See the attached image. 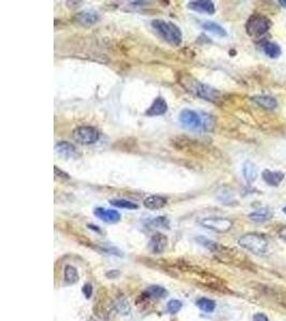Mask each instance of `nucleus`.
<instances>
[{
	"label": "nucleus",
	"mask_w": 286,
	"mask_h": 321,
	"mask_svg": "<svg viewBox=\"0 0 286 321\" xmlns=\"http://www.w3.org/2000/svg\"><path fill=\"white\" fill-rule=\"evenodd\" d=\"M180 84L186 89V91L193 93L203 100L212 103H217L221 100V92L219 90L199 82L189 75H183L180 79Z\"/></svg>",
	"instance_id": "nucleus-1"
},
{
	"label": "nucleus",
	"mask_w": 286,
	"mask_h": 321,
	"mask_svg": "<svg viewBox=\"0 0 286 321\" xmlns=\"http://www.w3.org/2000/svg\"><path fill=\"white\" fill-rule=\"evenodd\" d=\"M151 27L154 30L173 46H179L182 43V32L178 26L172 22L163 20H154L151 22Z\"/></svg>",
	"instance_id": "nucleus-2"
},
{
	"label": "nucleus",
	"mask_w": 286,
	"mask_h": 321,
	"mask_svg": "<svg viewBox=\"0 0 286 321\" xmlns=\"http://www.w3.org/2000/svg\"><path fill=\"white\" fill-rule=\"evenodd\" d=\"M179 121L184 128L194 131H208L213 127V120L209 115H202L191 110H183L179 115Z\"/></svg>",
	"instance_id": "nucleus-3"
},
{
	"label": "nucleus",
	"mask_w": 286,
	"mask_h": 321,
	"mask_svg": "<svg viewBox=\"0 0 286 321\" xmlns=\"http://www.w3.org/2000/svg\"><path fill=\"white\" fill-rule=\"evenodd\" d=\"M238 244L255 255H264L268 249V240L260 234H247L240 237Z\"/></svg>",
	"instance_id": "nucleus-4"
},
{
	"label": "nucleus",
	"mask_w": 286,
	"mask_h": 321,
	"mask_svg": "<svg viewBox=\"0 0 286 321\" xmlns=\"http://www.w3.org/2000/svg\"><path fill=\"white\" fill-rule=\"evenodd\" d=\"M270 27L271 22L268 17L261 14H254L248 20L246 29L250 37L258 39L269 31Z\"/></svg>",
	"instance_id": "nucleus-5"
},
{
	"label": "nucleus",
	"mask_w": 286,
	"mask_h": 321,
	"mask_svg": "<svg viewBox=\"0 0 286 321\" xmlns=\"http://www.w3.org/2000/svg\"><path fill=\"white\" fill-rule=\"evenodd\" d=\"M73 138L82 145H92L100 138V132L94 127L82 126L73 131Z\"/></svg>",
	"instance_id": "nucleus-6"
},
{
	"label": "nucleus",
	"mask_w": 286,
	"mask_h": 321,
	"mask_svg": "<svg viewBox=\"0 0 286 321\" xmlns=\"http://www.w3.org/2000/svg\"><path fill=\"white\" fill-rule=\"evenodd\" d=\"M200 224L216 233H227L233 227V222L226 218H205L200 221Z\"/></svg>",
	"instance_id": "nucleus-7"
},
{
	"label": "nucleus",
	"mask_w": 286,
	"mask_h": 321,
	"mask_svg": "<svg viewBox=\"0 0 286 321\" xmlns=\"http://www.w3.org/2000/svg\"><path fill=\"white\" fill-rule=\"evenodd\" d=\"M115 306L112 299L109 298V294L104 292L101 294V291L98 292V301L94 307L96 315L98 318L106 320L111 315V310Z\"/></svg>",
	"instance_id": "nucleus-8"
},
{
	"label": "nucleus",
	"mask_w": 286,
	"mask_h": 321,
	"mask_svg": "<svg viewBox=\"0 0 286 321\" xmlns=\"http://www.w3.org/2000/svg\"><path fill=\"white\" fill-rule=\"evenodd\" d=\"M167 245H168V240L166 236L158 233L150 238L149 243H148V248L153 254L160 255V254H163L166 251Z\"/></svg>",
	"instance_id": "nucleus-9"
},
{
	"label": "nucleus",
	"mask_w": 286,
	"mask_h": 321,
	"mask_svg": "<svg viewBox=\"0 0 286 321\" xmlns=\"http://www.w3.org/2000/svg\"><path fill=\"white\" fill-rule=\"evenodd\" d=\"M168 296V291L159 285H153L145 289V291L140 294V300H161L165 299Z\"/></svg>",
	"instance_id": "nucleus-10"
},
{
	"label": "nucleus",
	"mask_w": 286,
	"mask_h": 321,
	"mask_svg": "<svg viewBox=\"0 0 286 321\" xmlns=\"http://www.w3.org/2000/svg\"><path fill=\"white\" fill-rule=\"evenodd\" d=\"M93 214L98 219L107 223V224H116V223H118L121 220L120 213L116 210L96 208L93 210Z\"/></svg>",
	"instance_id": "nucleus-11"
},
{
	"label": "nucleus",
	"mask_w": 286,
	"mask_h": 321,
	"mask_svg": "<svg viewBox=\"0 0 286 321\" xmlns=\"http://www.w3.org/2000/svg\"><path fill=\"white\" fill-rule=\"evenodd\" d=\"M187 8L195 12L210 15L216 12V6L210 0H194L187 4Z\"/></svg>",
	"instance_id": "nucleus-12"
},
{
	"label": "nucleus",
	"mask_w": 286,
	"mask_h": 321,
	"mask_svg": "<svg viewBox=\"0 0 286 321\" xmlns=\"http://www.w3.org/2000/svg\"><path fill=\"white\" fill-rule=\"evenodd\" d=\"M56 153L65 158H72L77 156V149L74 145L68 141H59L55 146Z\"/></svg>",
	"instance_id": "nucleus-13"
},
{
	"label": "nucleus",
	"mask_w": 286,
	"mask_h": 321,
	"mask_svg": "<svg viewBox=\"0 0 286 321\" xmlns=\"http://www.w3.org/2000/svg\"><path fill=\"white\" fill-rule=\"evenodd\" d=\"M263 180L270 186H278L281 184V182L284 180L285 175L282 172L276 171H269V169H265L262 173Z\"/></svg>",
	"instance_id": "nucleus-14"
},
{
	"label": "nucleus",
	"mask_w": 286,
	"mask_h": 321,
	"mask_svg": "<svg viewBox=\"0 0 286 321\" xmlns=\"http://www.w3.org/2000/svg\"><path fill=\"white\" fill-rule=\"evenodd\" d=\"M166 112H167V103L163 97L159 96L146 111V116H149V117H155V116L164 115Z\"/></svg>",
	"instance_id": "nucleus-15"
},
{
	"label": "nucleus",
	"mask_w": 286,
	"mask_h": 321,
	"mask_svg": "<svg viewBox=\"0 0 286 321\" xmlns=\"http://www.w3.org/2000/svg\"><path fill=\"white\" fill-rule=\"evenodd\" d=\"M243 176L247 183H253L258 177L257 166L253 162H251V161H247L243 165Z\"/></svg>",
	"instance_id": "nucleus-16"
},
{
	"label": "nucleus",
	"mask_w": 286,
	"mask_h": 321,
	"mask_svg": "<svg viewBox=\"0 0 286 321\" xmlns=\"http://www.w3.org/2000/svg\"><path fill=\"white\" fill-rule=\"evenodd\" d=\"M100 16L97 12L93 11H84V12H79L76 15V21L78 24L83 25V26H92L96 23L99 22Z\"/></svg>",
	"instance_id": "nucleus-17"
},
{
	"label": "nucleus",
	"mask_w": 286,
	"mask_h": 321,
	"mask_svg": "<svg viewBox=\"0 0 286 321\" xmlns=\"http://www.w3.org/2000/svg\"><path fill=\"white\" fill-rule=\"evenodd\" d=\"M167 203V198L162 197V196L159 195H151L144 200V206L145 208L149 210H159L162 209L166 206Z\"/></svg>",
	"instance_id": "nucleus-18"
},
{
	"label": "nucleus",
	"mask_w": 286,
	"mask_h": 321,
	"mask_svg": "<svg viewBox=\"0 0 286 321\" xmlns=\"http://www.w3.org/2000/svg\"><path fill=\"white\" fill-rule=\"evenodd\" d=\"M273 217V211L270 208H261L249 214V219L254 223H265L270 221Z\"/></svg>",
	"instance_id": "nucleus-19"
},
{
	"label": "nucleus",
	"mask_w": 286,
	"mask_h": 321,
	"mask_svg": "<svg viewBox=\"0 0 286 321\" xmlns=\"http://www.w3.org/2000/svg\"><path fill=\"white\" fill-rule=\"evenodd\" d=\"M261 46H262L263 51L265 52V55L269 58L275 59V58H279L281 56L282 49H281L279 44H276V43L271 42V41H264Z\"/></svg>",
	"instance_id": "nucleus-20"
},
{
	"label": "nucleus",
	"mask_w": 286,
	"mask_h": 321,
	"mask_svg": "<svg viewBox=\"0 0 286 321\" xmlns=\"http://www.w3.org/2000/svg\"><path fill=\"white\" fill-rule=\"evenodd\" d=\"M252 101L265 110L272 111L278 107V102H276L274 97L269 95H255L252 97Z\"/></svg>",
	"instance_id": "nucleus-21"
},
{
	"label": "nucleus",
	"mask_w": 286,
	"mask_h": 321,
	"mask_svg": "<svg viewBox=\"0 0 286 321\" xmlns=\"http://www.w3.org/2000/svg\"><path fill=\"white\" fill-rule=\"evenodd\" d=\"M202 28L204 30H206L208 32H211L213 34H217L219 37H226L227 32L226 30L223 28V27L217 23L211 22V21H207L202 24Z\"/></svg>",
	"instance_id": "nucleus-22"
},
{
	"label": "nucleus",
	"mask_w": 286,
	"mask_h": 321,
	"mask_svg": "<svg viewBox=\"0 0 286 321\" xmlns=\"http://www.w3.org/2000/svg\"><path fill=\"white\" fill-rule=\"evenodd\" d=\"M64 279L67 285H74L78 282L79 280V275H78V271L75 266L73 265H66L65 271H64Z\"/></svg>",
	"instance_id": "nucleus-23"
},
{
	"label": "nucleus",
	"mask_w": 286,
	"mask_h": 321,
	"mask_svg": "<svg viewBox=\"0 0 286 321\" xmlns=\"http://www.w3.org/2000/svg\"><path fill=\"white\" fill-rule=\"evenodd\" d=\"M196 305H198L199 308L203 310L204 313H212V311L216 309V302L208 298H202L198 300Z\"/></svg>",
	"instance_id": "nucleus-24"
},
{
	"label": "nucleus",
	"mask_w": 286,
	"mask_h": 321,
	"mask_svg": "<svg viewBox=\"0 0 286 321\" xmlns=\"http://www.w3.org/2000/svg\"><path fill=\"white\" fill-rule=\"evenodd\" d=\"M112 206L120 209H128V210H136L138 208V204L134 203L133 201L127 199H112L110 200Z\"/></svg>",
	"instance_id": "nucleus-25"
},
{
	"label": "nucleus",
	"mask_w": 286,
	"mask_h": 321,
	"mask_svg": "<svg viewBox=\"0 0 286 321\" xmlns=\"http://www.w3.org/2000/svg\"><path fill=\"white\" fill-rule=\"evenodd\" d=\"M182 308V303L179 300H171L168 301L167 305H166V309L169 314H177L179 313L180 309Z\"/></svg>",
	"instance_id": "nucleus-26"
},
{
	"label": "nucleus",
	"mask_w": 286,
	"mask_h": 321,
	"mask_svg": "<svg viewBox=\"0 0 286 321\" xmlns=\"http://www.w3.org/2000/svg\"><path fill=\"white\" fill-rule=\"evenodd\" d=\"M149 227H157V228H168L169 226V223H168V220L166 218H163V217H159V218H156L155 220L150 221L149 222Z\"/></svg>",
	"instance_id": "nucleus-27"
},
{
	"label": "nucleus",
	"mask_w": 286,
	"mask_h": 321,
	"mask_svg": "<svg viewBox=\"0 0 286 321\" xmlns=\"http://www.w3.org/2000/svg\"><path fill=\"white\" fill-rule=\"evenodd\" d=\"M84 296L86 299H90L92 293H93V288H92V285L91 284H85L83 286V289H82Z\"/></svg>",
	"instance_id": "nucleus-28"
},
{
	"label": "nucleus",
	"mask_w": 286,
	"mask_h": 321,
	"mask_svg": "<svg viewBox=\"0 0 286 321\" xmlns=\"http://www.w3.org/2000/svg\"><path fill=\"white\" fill-rule=\"evenodd\" d=\"M55 177L60 178V179H70V176L62 171H59L57 166H55Z\"/></svg>",
	"instance_id": "nucleus-29"
},
{
	"label": "nucleus",
	"mask_w": 286,
	"mask_h": 321,
	"mask_svg": "<svg viewBox=\"0 0 286 321\" xmlns=\"http://www.w3.org/2000/svg\"><path fill=\"white\" fill-rule=\"evenodd\" d=\"M253 321H269L268 317L263 313H257L253 316Z\"/></svg>",
	"instance_id": "nucleus-30"
},
{
	"label": "nucleus",
	"mask_w": 286,
	"mask_h": 321,
	"mask_svg": "<svg viewBox=\"0 0 286 321\" xmlns=\"http://www.w3.org/2000/svg\"><path fill=\"white\" fill-rule=\"evenodd\" d=\"M278 235H279V237H280L283 241H285V242H286V226H285V227H282V228L279 230Z\"/></svg>",
	"instance_id": "nucleus-31"
},
{
	"label": "nucleus",
	"mask_w": 286,
	"mask_h": 321,
	"mask_svg": "<svg viewBox=\"0 0 286 321\" xmlns=\"http://www.w3.org/2000/svg\"><path fill=\"white\" fill-rule=\"evenodd\" d=\"M119 274H120V273H119L117 270H112V271L106 273V276H107V278H110V279H115L116 276H118Z\"/></svg>",
	"instance_id": "nucleus-32"
},
{
	"label": "nucleus",
	"mask_w": 286,
	"mask_h": 321,
	"mask_svg": "<svg viewBox=\"0 0 286 321\" xmlns=\"http://www.w3.org/2000/svg\"><path fill=\"white\" fill-rule=\"evenodd\" d=\"M87 321H103L102 319H100V318H94V317H92V318H90V319H88Z\"/></svg>",
	"instance_id": "nucleus-33"
},
{
	"label": "nucleus",
	"mask_w": 286,
	"mask_h": 321,
	"mask_svg": "<svg viewBox=\"0 0 286 321\" xmlns=\"http://www.w3.org/2000/svg\"><path fill=\"white\" fill-rule=\"evenodd\" d=\"M279 4H281V6H282L283 8H286V2H284V0H280Z\"/></svg>",
	"instance_id": "nucleus-34"
},
{
	"label": "nucleus",
	"mask_w": 286,
	"mask_h": 321,
	"mask_svg": "<svg viewBox=\"0 0 286 321\" xmlns=\"http://www.w3.org/2000/svg\"><path fill=\"white\" fill-rule=\"evenodd\" d=\"M283 212L286 214V207H284V208H283Z\"/></svg>",
	"instance_id": "nucleus-35"
}]
</instances>
